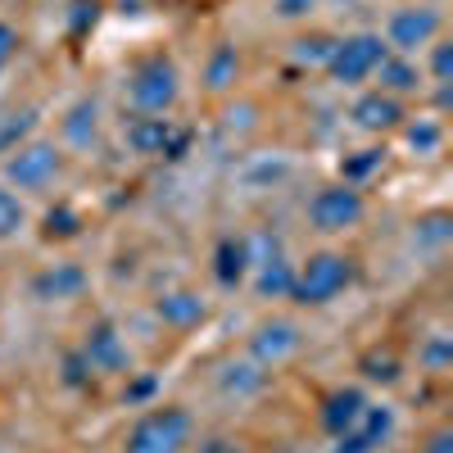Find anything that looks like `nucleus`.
I'll list each match as a JSON object with an SVG mask.
<instances>
[{"instance_id": "25", "label": "nucleus", "mask_w": 453, "mask_h": 453, "mask_svg": "<svg viewBox=\"0 0 453 453\" xmlns=\"http://www.w3.org/2000/svg\"><path fill=\"white\" fill-rule=\"evenodd\" d=\"M23 232H27V200L0 181V245L19 241Z\"/></svg>"}, {"instance_id": "7", "label": "nucleus", "mask_w": 453, "mask_h": 453, "mask_svg": "<svg viewBox=\"0 0 453 453\" xmlns=\"http://www.w3.org/2000/svg\"><path fill=\"white\" fill-rule=\"evenodd\" d=\"M435 36H444V14L440 5H422V0H412V5H399L390 19H386V32L381 42L390 46V55H408L418 59Z\"/></svg>"}, {"instance_id": "34", "label": "nucleus", "mask_w": 453, "mask_h": 453, "mask_svg": "<svg viewBox=\"0 0 453 453\" xmlns=\"http://www.w3.org/2000/svg\"><path fill=\"white\" fill-rule=\"evenodd\" d=\"M313 10H318V0H273V14L286 23H304Z\"/></svg>"}, {"instance_id": "22", "label": "nucleus", "mask_w": 453, "mask_h": 453, "mask_svg": "<svg viewBox=\"0 0 453 453\" xmlns=\"http://www.w3.org/2000/svg\"><path fill=\"white\" fill-rule=\"evenodd\" d=\"M358 376H363V386H399L403 381V358L390 349V345H372L358 354Z\"/></svg>"}, {"instance_id": "14", "label": "nucleus", "mask_w": 453, "mask_h": 453, "mask_svg": "<svg viewBox=\"0 0 453 453\" xmlns=\"http://www.w3.org/2000/svg\"><path fill=\"white\" fill-rule=\"evenodd\" d=\"M155 318L168 331H196L209 322V299L196 286H168L155 295Z\"/></svg>"}, {"instance_id": "10", "label": "nucleus", "mask_w": 453, "mask_h": 453, "mask_svg": "<svg viewBox=\"0 0 453 453\" xmlns=\"http://www.w3.org/2000/svg\"><path fill=\"white\" fill-rule=\"evenodd\" d=\"M299 349H304V331H299V322H290V318H263L245 340V358H254L268 372L299 358Z\"/></svg>"}, {"instance_id": "6", "label": "nucleus", "mask_w": 453, "mask_h": 453, "mask_svg": "<svg viewBox=\"0 0 453 453\" xmlns=\"http://www.w3.org/2000/svg\"><path fill=\"white\" fill-rule=\"evenodd\" d=\"M304 218L322 236H345L367 218V196H363V186H349V181L318 186V191L309 196V204H304Z\"/></svg>"}, {"instance_id": "3", "label": "nucleus", "mask_w": 453, "mask_h": 453, "mask_svg": "<svg viewBox=\"0 0 453 453\" xmlns=\"http://www.w3.org/2000/svg\"><path fill=\"white\" fill-rule=\"evenodd\" d=\"M123 100L132 113H173L181 100V68L168 50H150L127 68Z\"/></svg>"}, {"instance_id": "29", "label": "nucleus", "mask_w": 453, "mask_h": 453, "mask_svg": "<svg viewBox=\"0 0 453 453\" xmlns=\"http://www.w3.org/2000/svg\"><path fill=\"white\" fill-rule=\"evenodd\" d=\"M399 132L408 136V145L418 150V155H435V150L444 145V123L440 119H408Z\"/></svg>"}, {"instance_id": "1", "label": "nucleus", "mask_w": 453, "mask_h": 453, "mask_svg": "<svg viewBox=\"0 0 453 453\" xmlns=\"http://www.w3.org/2000/svg\"><path fill=\"white\" fill-rule=\"evenodd\" d=\"M196 412L177 403V399H159V403H145L136 412V422L127 426L119 453H191L196 449Z\"/></svg>"}, {"instance_id": "9", "label": "nucleus", "mask_w": 453, "mask_h": 453, "mask_svg": "<svg viewBox=\"0 0 453 453\" xmlns=\"http://www.w3.org/2000/svg\"><path fill=\"white\" fill-rule=\"evenodd\" d=\"M78 354L87 358L91 376H132L136 372V354L127 345V335L119 331V322H109V318H96L82 331Z\"/></svg>"}, {"instance_id": "30", "label": "nucleus", "mask_w": 453, "mask_h": 453, "mask_svg": "<svg viewBox=\"0 0 453 453\" xmlns=\"http://www.w3.org/2000/svg\"><path fill=\"white\" fill-rule=\"evenodd\" d=\"M449 236H453V226H449V213H444V209H435V213H422L418 222H412V241H418V245H426V250H440V245H449Z\"/></svg>"}, {"instance_id": "31", "label": "nucleus", "mask_w": 453, "mask_h": 453, "mask_svg": "<svg viewBox=\"0 0 453 453\" xmlns=\"http://www.w3.org/2000/svg\"><path fill=\"white\" fill-rule=\"evenodd\" d=\"M78 232H82V218L73 213L68 204H55V209L46 213V236H50V241H73Z\"/></svg>"}, {"instance_id": "33", "label": "nucleus", "mask_w": 453, "mask_h": 453, "mask_svg": "<svg viewBox=\"0 0 453 453\" xmlns=\"http://www.w3.org/2000/svg\"><path fill=\"white\" fill-rule=\"evenodd\" d=\"M19 50H23V36H19V27L0 19V73H5V68L19 59Z\"/></svg>"}, {"instance_id": "26", "label": "nucleus", "mask_w": 453, "mask_h": 453, "mask_svg": "<svg viewBox=\"0 0 453 453\" xmlns=\"http://www.w3.org/2000/svg\"><path fill=\"white\" fill-rule=\"evenodd\" d=\"M335 50V36L331 32H299L295 42H290V59L295 64H309V68H326Z\"/></svg>"}, {"instance_id": "4", "label": "nucleus", "mask_w": 453, "mask_h": 453, "mask_svg": "<svg viewBox=\"0 0 453 453\" xmlns=\"http://www.w3.org/2000/svg\"><path fill=\"white\" fill-rule=\"evenodd\" d=\"M64 173H68V150L50 136H32L14 155H5V177L0 181L19 196H50L64 181Z\"/></svg>"}, {"instance_id": "19", "label": "nucleus", "mask_w": 453, "mask_h": 453, "mask_svg": "<svg viewBox=\"0 0 453 453\" xmlns=\"http://www.w3.org/2000/svg\"><path fill=\"white\" fill-rule=\"evenodd\" d=\"M372 82H376V91H390V96H399V100L418 96V91L426 87L422 64H418V59H408V55H386L381 68L372 73Z\"/></svg>"}, {"instance_id": "13", "label": "nucleus", "mask_w": 453, "mask_h": 453, "mask_svg": "<svg viewBox=\"0 0 453 453\" xmlns=\"http://www.w3.org/2000/svg\"><path fill=\"white\" fill-rule=\"evenodd\" d=\"M32 299L36 304H68V299H82L91 290V273L82 263H46L42 273H32Z\"/></svg>"}, {"instance_id": "16", "label": "nucleus", "mask_w": 453, "mask_h": 453, "mask_svg": "<svg viewBox=\"0 0 453 453\" xmlns=\"http://www.w3.org/2000/svg\"><path fill=\"white\" fill-rule=\"evenodd\" d=\"M367 386H331L326 395H322V403H318V426H322V435L326 440H335L340 431H349L354 422H358V412L367 408Z\"/></svg>"}, {"instance_id": "15", "label": "nucleus", "mask_w": 453, "mask_h": 453, "mask_svg": "<svg viewBox=\"0 0 453 453\" xmlns=\"http://www.w3.org/2000/svg\"><path fill=\"white\" fill-rule=\"evenodd\" d=\"M254 273V241L250 236H236V232H226L218 236L213 245V281L222 290H241Z\"/></svg>"}, {"instance_id": "20", "label": "nucleus", "mask_w": 453, "mask_h": 453, "mask_svg": "<svg viewBox=\"0 0 453 453\" xmlns=\"http://www.w3.org/2000/svg\"><path fill=\"white\" fill-rule=\"evenodd\" d=\"M254 295L258 299H290V281H295V263L281 254V245H273L268 258L254 254Z\"/></svg>"}, {"instance_id": "23", "label": "nucleus", "mask_w": 453, "mask_h": 453, "mask_svg": "<svg viewBox=\"0 0 453 453\" xmlns=\"http://www.w3.org/2000/svg\"><path fill=\"white\" fill-rule=\"evenodd\" d=\"M36 123H42V109H36V104L0 113V155H14L23 141H32L36 136Z\"/></svg>"}, {"instance_id": "11", "label": "nucleus", "mask_w": 453, "mask_h": 453, "mask_svg": "<svg viewBox=\"0 0 453 453\" xmlns=\"http://www.w3.org/2000/svg\"><path fill=\"white\" fill-rule=\"evenodd\" d=\"M395 431H399V412L381 399H367L358 422L331 440V453H381L395 440Z\"/></svg>"}, {"instance_id": "2", "label": "nucleus", "mask_w": 453, "mask_h": 453, "mask_svg": "<svg viewBox=\"0 0 453 453\" xmlns=\"http://www.w3.org/2000/svg\"><path fill=\"white\" fill-rule=\"evenodd\" d=\"M358 281V258L345 250H313L304 263H295L290 304L295 309H326L345 299Z\"/></svg>"}, {"instance_id": "28", "label": "nucleus", "mask_w": 453, "mask_h": 453, "mask_svg": "<svg viewBox=\"0 0 453 453\" xmlns=\"http://www.w3.org/2000/svg\"><path fill=\"white\" fill-rule=\"evenodd\" d=\"M418 367L431 372V376H444L453 367V340L444 331H431L422 345H418Z\"/></svg>"}, {"instance_id": "18", "label": "nucleus", "mask_w": 453, "mask_h": 453, "mask_svg": "<svg viewBox=\"0 0 453 453\" xmlns=\"http://www.w3.org/2000/svg\"><path fill=\"white\" fill-rule=\"evenodd\" d=\"M241 73H245V59L232 42H218L209 55H204V68H200V82L209 96H226V91H236L241 82Z\"/></svg>"}, {"instance_id": "35", "label": "nucleus", "mask_w": 453, "mask_h": 453, "mask_svg": "<svg viewBox=\"0 0 453 453\" xmlns=\"http://www.w3.org/2000/svg\"><path fill=\"white\" fill-rule=\"evenodd\" d=\"M418 453H453V426H435V431H426V440L418 444Z\"/></svg>"}, {"instance_id": "24", "label": "nucleus", "mask_w": 453, "mask_h": 453, "mask_svg": "<svg viewBox=\"0 0 453 453\" xmlns=\"http://www.w3.org/2000/svg\"><path fill=\"white\" fill-rule=\"evenodd\" d=\"M381 168H386V145H363V150H354V155L340 159V181H349V186H367Z\"/></svg>"}, {"instance_id": "37", "label": "nucleus", "mask_w": 453, "mask_h": 453, "mask_svg": "<svg viewBox=\"0 0 453 453\" xmlns=\"http://www.w3.org/2000/svg\"><path fill=\"white\" fill-rule=\"evenodd\" d=\"M422 5H444V0H422Z\"/></svg>"}, {"instance_id": "17", "label": "nucleus", "mask_w": 453, "mask_h": 453, "mask_svg": "<svg viewBox=\"0 0 453 453\" xmlns=\"http://www.w3.org/2000/svg\"><path fill=\"white\" fill-rule=\"evenodd\" d=\"M100 141V100L82 96V100H73L64 109V119H59V145L64 150H91Z\"/></svg>"}, {"instance_id": "32", "label": "nucleus", "mask_w": 453, "mask_h": 453, "mask_svg": "<svg viewBox=\"0 0 453 453\" xmlns=\"http://www.w3.org/2000/svg\"><path fill=\"white\" fill-rule=\"evenodd\" d=\"M96 376H91V367H87V358L78 354V349H68L64 354V386L68 390H82V386H91Z\"/></svg>"}, {"instance_id": "12", "label": "nucleus", "mask_w": 453, "mask_h": 453, "mask_svg": "<svg viewBox=\"0 0 453 453\" xmlns=\"http://www.w3.org/2000/svg\"><path fill=\"white\" fill-rule=\"evenodd\" d=\"M349 123L363 132V136H395L403 123H408V104L390 91H376V87H363L349 104Z\"/></svg>"}, {"instance_id": "21", "label": "nucleus", "mask_w": 453, "mask_h": 453, "mask_svg": "<svg viewBox=\"0 0 453 453\" xmlns=\"http://www.w3.org/2000/svg\"><path fill=\"white\" fill-rule=\"evenodd\" d=\"M268 381H273V372H268V367H258L254 358L226 363V367L218 372L222 395H236V399H254V395H263V390H268Z\"/></svg>"}, {"instance_id": "5", "label": "nucleus", "mask_w": 453, "mask_h": 453, "mask_svg": "<svg viewBox=\"0 0 453 453\" xmlns=\"http://www.w3.org/2000/svg\"><path fill=\"white\" fill-rule=\"evenodd\" d=\"M390 55V46L381 42V32H349V36H335V50L326 59V78L345 91H363L372 82V73L381 68V59Z\"/></svg>"}, {"instance_id": "8", "label": "nucleus", "mask_w": 453, "mask_h": 453, "mask_svg": "<svg viewBox=\"0 0 453 453\" xmlns=\"http://www.w3.org/2000/svg\"><path fill=\"white\" fill-rule=\"evenodd\" d=\"M123 141L141 159H181L191 132L177 127V119H168V113H132L123 123Z\"/></svg>"}, {"instance_id": "36", "label": "nucleus", "mask_w": 453, "mask_h": 453, "mask_svg": "<svg viewBox=\"0 0 453 453\" xmlns=\"http://www.w3.org/2000/svg\"><path fill=\"white\" fill-rule=\"evenodd\" d=\"M200 453H236V444H232V440H204Z\"/></svg>"}, {"instance_id": "27", "label": "nucleus", "mask_w": 453, "mask_h": 453, "mask_svg": "<svg viewBox=\"0 0 453 453\" xmlns=\"http://www.w3.org/2000/svg\"><path fill=\"white\" fill-rule=\"evenodd\" d=\"M422 55H426L422 78H426L431 87H453V42H449V36H435Z\"/></svg>"}]
</instances>
